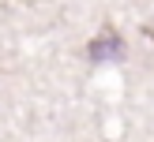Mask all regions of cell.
Listing matches in <instances>:
<instances>
[{"instance_id": "6da1fadb", "label": "cell", "mask_w": 154, "mask_h": 142, "mask_svg": "<svg viewBox=\"0 0 154 142\" xmlns=\"http://www.w3.org/2000/svg\"><path fill=\"white\" fill-rule=\"evenodd\" d=\"M124 52H128V49H124V37H120L117 30H109V26H105L102 34H98L94 41L87 45V60H90V64H109V60H124Z\"/></svg>"}]
</instances>
